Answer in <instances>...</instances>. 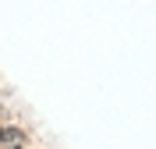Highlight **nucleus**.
Returning a JSON list of instances; mask_svg holds the SVG:
<instances>
[{
    "label": "nucleus",
    "mask_w": 156,
    "mask_h": 149,
    "mask_svg": "<svg viewBox=\"0 0 156 149\" xmlns=\"http://www.w3.org/2000/svg\"><path fill=\"white\" fill-rule=\"evenodd\" d=\"M14 146H25V128L4 121L0 124V149H14Z\"/></svg>",
    "instance_id": "nucleus-1"
},
{
    "label": "nucleus",
    "mask_w": 156,
    "mask_h": 149,
    "mask_svg": "<svg viewBox=\"0 0 156 149\" xmlns=\"http://www.w3.org/2000/svg\"><path fill=\"white\" fill-rule=\"evenodd\" d=\"M14 149H25V146H14Z\"/></svg>",
    "instance_id": "nucleus-2"
}]
</instances>
